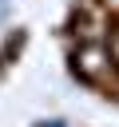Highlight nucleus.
Segmentation results:
<instances>
[{"label": "nucleus", "instance_id": "3", "mask_svg": "<svg viewBox=\"0 0 119 127\" xmlns=\"http://www.w3.org/2000/svg\"><path fill=\"white\" fill-rule=\"evenodd\" d=\"M99 4H103V8L111 12V16H119V0H99Z\"/></svg>", "mask_w": 119, "mask_h": 127}, {"label": "nucleus", "instance_id": "2", "mask_svg": "<svg viewBox=\"0 0 119 127\" xmlns=\"http://www.w3.org/2000/svg\"><path fill=\"white\" fill-rule=\"evenodd\" d=\"M75 71H79L83 79H95V83L111 79V75H115V64H111L107 44H83V48L75 52Z\"/></svg>", "mask_w": 119, "mask_h": 127}, {"label": "nucleus", "instance_id": "1", "mask_svg": "<svg viewBox=\"0 0 119 127\" xmlns=\"http://www.w3.org/2000/svg\"><path fill=\"white\" fill-rule=\"evenodd\" d=\"M111 20H115V16H111L99 0H83V4H79V12H75V36H79L83 44H103V36H107Z\"/></svg>", "mask_w": 119, "mask_h": 127}]
</instances>
